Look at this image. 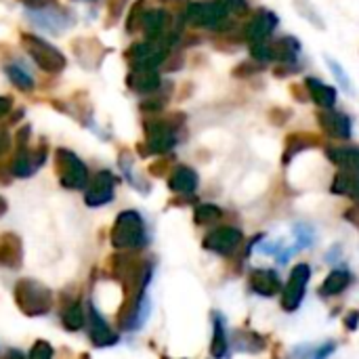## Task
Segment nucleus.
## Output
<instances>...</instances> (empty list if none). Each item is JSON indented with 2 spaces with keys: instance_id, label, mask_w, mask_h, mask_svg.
<instances>
[{
  "instance_id": "nucleus-1",
  "label": "nucleus",
  "mask_w": 359,
  "mask_h": 359,
  "mask_svg": "<svg viewBox=\"0 0 359 359\" xmlns=\"http://www.w3.org/2000/svg\"><path fill=\"white\" fill-rule=\"evenodd\" d=\"M111 244L118 250H137L147 244L145 221L137 210H124L118 215L111 229Z\"/></svg>"
},
{
  "instance_id": "nucleus-2",
  "label": "nucleus",
  "mask_w": 359,
  "mask_h": 359,
  "mask_svg": "<svg viewBox=\"0 0 359 359\" xmlns=\"http://www.w3.org/2000/svg\"><path fill=\"white\" fill-rule=\"evenodd\" d=\"M183 21L194 27H208V29H225L229 25V11L219 2H189L185 6Z\"/></svg>"
},
{
  "instance_id": "nucleus-3",
  "label": "nucleus",
  "mask_w": 359,
  "mask_h": 359,
  "mask_svg": "<svg viewBox=\"0 0 359 359\" xmlns=\"http://www.w3.org/2000/svg\"><path fill=\"white\" fill-rule=\"evenodd\" d=\"M15 303L25 316H44L53 305V294L40 282L21 280L15 286Z\"/></svg>"
},
{
  "instance_id": "nucleus-4",
  "label": "nucleus",
  "mask_w": 359,
  "mask_h": 359,
  "mask_svg": "<svg viewBox=\"0 0 359 359\" xmlns=\"http://www.w3.org/2000/svg\"><path fill=\"white\" fill-rule=\"evenodd\" d=\"M172 42H177V34L162 36V38H147L145 42H137L128 53L133 65L135 67H158L160 63H164Z\"/></svg>"
},
{
  "instance_id": "nucleus-5",
  "label": "nucleus",
  "mask_w": 359,
  "mask_h": 359,
  "mask_svg": "<svg viewBox=\"0 0 359 359\" xmlns=\"http://www.w3.org/2000/svg\"><path fill=\"white\" fill-rule=\"evenodd\" d=\"M23 46L27 50V55L36 61V65L44 72H50V74H57L61 69H65V57L61 50H57L53 44H48L46 40L38 38V36H32V34H23Z\"/></svg>"
},
{
  "instance_id": "nucleus-6",
  "label": "nucleus",
  "mask_w": 359,
  "mask_h": 359,
  "mask_svg": "<svg viewBox=\"0 0 359 359\" xmlns=\"http://www.w3.org/2000/svg\"><path fill=\"white\" fill-rule=\"evenodd\" d=\"M57 175L63 187L67 189H84L88 185V170L84 162L67 151V149H57Z\"/></svg>"
},
{
  "instance_id": "nucleus-7",
  "label": "nucleus",
  "mask_w": 359,
  "mask_h": 359,
  "mask_svg": "<svg viewBox=\"0 0 359 359\" xmlns=\"http://www.w3.org/2000/svg\"><path fill=\"white\" fill-rule=\"evenodd\" d=\"M311 278V267L307 263H299L292 267L290 278L286 282V286L282 288V309L286 313H292L301 307L303 299H305V290Z\"/></svg>"
},
{
  "instance_id": "nucleus-8",
  "label": "nucleus",
  "mask_w": 359,
  "mask_h": 359,
  "mask_svg": "<svg viewBox=\"0 0 359 359\" xmlns=\"http://www.w3.org/2000/svg\"><path fill=\"white\" fill-rule=\"evenodd\" d=\"M244 242V236L236 227H217L210 233H206L202 246L219 257H231Z\"/></svg>"
},
{
  "instance_id": "nucleus-9",
  "label": "nucleus",
  "mask_w": 359,
  "mask_h": 359,
  "mask_svg": "<svg viewBox=\"0 0 359 359\" xmlns=\"http://www.w3.org/2000/svg\"><path fill=\"white\" fill-rule=\"evenodd\" d=\"M145 135H147V147L151 154H166L177 145V133L175 126L164 122V120H154L145 124Z\"/></svg>"
},
{
  "instance_id": "nucleus-10",
  "label": "nucleus",
  "mask_w": 359,
  "mask_h": 359,
  "mask_svg": "<svg viewBox=\"0 0 359 359\" xmlns=\"http://www.w3.org/2000/svg\"><path fill=\"white\" fill-rule=\"evenodd\" d=\"M318 122L320 126L324 128V133L332 139H351V130H353V124H351V118L345 114V111H337L334 107L330 109H322L318 111Z\"/></svg>"
},
{
  "instance_id": "nucleus-11",
  "label": "nucleus",
  "mask_w": 359,
  "mask_h": 359,
  "mask_svg": "<svg viewBox=\"0 0 359 359\" xmlns=\"http://www.w3.org/2000/svg\"><path fill=\"white\" fill-rule=\"evenodd\" d=\"M114 189H116V177L109 170H101L88 185L84 200L88 206H103L114 200Z\"/></svg>"
},
{
  "instance_id": "nucleus-12",
  "label": "nucleus",
  "mask_w": 359,
  "mask_h": 359,
  "mask_svg": "<svg viewBox=\"0 0 359 359\" xmlns=\"http://www.w3.org/2000/svg\"><path fill=\"white\" fill-rule=\"evenodd\" d=\"M278 15L271 11H259L244 27V36L248 42H261L271 36V32L278 27Z\"/></svg>"
},
{
  "instance_id": "nucleus-13",
  "label": "nucleus",
  "mask_w": 359,
  "mask_h": 359,
  "mask_svg": "<svg viewBox=\"0 0 359 359\" xmlns=\"http://www.w3.org/2000/svg\"><path fill=\"white\" fill-rule=\"evenodd\" d=\"M248 288L259 297H276L282 292V280L273 269H255L248 278Z\"/></svg>"
},
{
  "instance_id": "nucleus-14",
  "label": "nucleus",
  "mask_w": 359,
  "mask_h": 359,
  "mask_svg": "<svg viewBox=\"0 0 359 359\" xmlns=\"http://www.w3.org/2000/svg\"><path fill=\"white\" fill-rule=\"evenodd\" d=\"M88 324H90V341L97 347H109L118 343V334L107 326V322L103 320V316L90 307L88 309Z\"/></svg>"
},
{
  "instance_id": "nucleus-15",
  "label": "nucleus",
  "mask_w": 359,
  "mask_h": 359,
  "mask_svg": "<svg viewBox=\"0 0 359 359\" xmlns=\"http://www.w3.org/2000/svg\"><path fill=\"white\" fill-rule=\"evenodd\" d=\"M126 84H128L135 93H154V90L160 88L162 78H160V74L156 72V67H135V69L128 74Z\"/></svg>"
},
{
  "instance_id": "nucleus-16",
  "label": "nucleus",
  "mask_w": 359,
  "mask_h": 359,
  "mask_svg": "<svg viewBox=\"0 0 359 359\" xmlns=\"http://www.w3.org/2000/svg\"><path fill=\"white\" fill-rule=\"evenodd\" d=\"M305 88H307V95L311 97V101L318 107L330 109V107L337 105L339 95H337V88L334 86H330V84H326V82H322L318 78H305Z\"/></svg>"
},
{
  "instance_id": "nucleus-17",
  "label": "nucleus",
  "mask_w": 359,
  "mask_h": 359,
  "mask_svg": "<svg viewBox=\"0 0 359 359\" xmlns=\"http://www.w3.org/2000/svg\"><path fill=\"white\" fill-rule=\"evenodd\" d=\"M198 172L189 166H177L172 172H170V179H168V187L170 191L175 194H183V196H191L196 189H198Z\"/></svg>"
},
{
  "instance_id": "nucleus-18",
  "label": "nucleus",
  "mask_w": 359,
  "mask_h": 359,
  "mask_svg": "<svg viewBox=\"0 0 359 359\" xmlns=\"http://www.w3.org/2000/svg\"><path fill=\"white\" fill-rule=\"evenodd\" d=\"M326 158L337 164L341 170H359V147L358 145H339L326 147Z\"/></svg>"
},
{
  "instance_id": "nucleus-19",
  "label": "nucleus",
  "mask_w": 359,
  "mask_h": 359,
  "mask_svg": "<svg viewBox=\"0 0 359 359\" xmlns=\"http://www.w3.org/2000/svg\"><path fill=\"white\" fill-rule=\"evenodd\" d=\"M351 280H353V276H351L349 269H343V267L332 269L330 276H328V278L322 282V286H320V297H324V299L339 297L341 292H345V290L349 288Z\"/></svg>"
},
{
  "instance_id": "nucleus-20",
  "label": "nucleus",
  "mask_w": 359,
  "mask_h": 359,
  "mask_svg": "<svg viewBox=\"0 0 359 359\" xmlns=\"http://www.w3.org/2000/svg\"><path fill=\"white\" fill-rule=\"evenodd\" d=\"M271 48V61H280V63H292L299 59V53H301V42L294 38V36H284V38H278L276 42L269 44Z\"/></svg>"
},
{
  "instance_id": "nucleus-21",
  "label": "nucleus",
  "mask_w": 359,
  "mask_h": 359,
  "mask_svg": "<svg viewBox=\"0 0 359 359\" xmlns=\"http://www.w3.org/2000/svg\"><path fill=\"white\" fill-rule=\"evenodd\" d=\"M330 191L334 196H347L359 200V170H341L334 175V181L330 185Z\"/></svg>"
},
{
  "instance_id": "nucleus-22",
  "label": "nucleus",
  "mask_w": 359,
  "mask_h": 359,
  "mask_svg": "<svg viewBox=\"0 0 359 359\" xmlns=\"http://www.w3.org/2000/svg\"><path fill=\"white\" fill-rule=\"evenodd\" d=\"M294 238H297V242H294L288 250H284V252H280V255H278L280 265H286V263H288V259H290L292 255H297V252H301V250L311 248V246H313V242H316V231H313L309 225L299 223V225H294Z\"/></svg>"
},
{
  "instance_id": "nucleus-23",
  "label": "nucleus",
  "mask_w": 359,
  "mask_h": 359,
  "mask_svg": "<svg viewBox=\"0 0 359 359\" xmlns=\"http://www.w3.org/2000/svg\"><path fill=\"white\" fill-rule=\"evenodd\" d=\"M29 17L36 21V25H40V27H44L48 32H61V29L67 27L65 13L59 11V8H53V6H48V8L44 6L42 11H32Z\"/></svg>"
},
{
  "instance_id": "nucleus-24",
  "label": "nucleus",
  "mask_w": 359,
  "mask_h": 359,
  "mask_svg": "<svg viewBox=\"0 0 359 359\" xmlns=\"http://www.w3.org/2000/svg\"><path fill=\"white\" fill-rule=\"evenodd\" d=\"M320 145V137L311 135V133H294L286 139V149H284V164H290V160H294L301 151L309 149V147H318Z\"/></svg>"
},
{
  "instance_id": "nucleus-25",
  "label": "nucleus",
  "mask_w": 359,
  "mask_h": 359,
  "mask_svg": "<svg viewBox=\"0 0 359 359\" xmlns=\"http://www.w3.org/2000/svg\"><path fill=\"white\" fill-rule=\"evenodd\" d=\"M166 25H168V15L164 8H151V11L143 13L141 27H143L147 38H162Z\"/></svg>"
},
{
  "instance_id": "nucleus-26",
  "label": "nucleus",
  "mask_w": 359,
  "mask_h": 359,
  "mask_svg": "<svg viewBox=\"0 0 359 359\" xmlns=\"http://www.w3.org/2000/svg\"><path fill=\"white\" fill-rule=\"evenodd\" d=\"M215 322V332H212V345H210V355L212 358H225L229 353V341H227V330H225V318L221 313H212Z\"/></svg>"
},
{
  "instance_id": "nucleus-27",
  "label": "nucleus",
  "mask_w": 359,
  "mask_h": 359,
  "mask_svg": "<svg viewBox=\"0 0 359 359\" xmlns=\"http://www.w3.org/2000/svg\"><path fill=\"white\" fill-rule=\"evenodd\" d=\"M21 259V244L13 233H6L0 238V265L17 267Z\"/></svg>"
},
{
  "instance_id": "nucleus-28",
  "label": "nucleus",
  "mask_w": 359,
  "mask_h": 359,
  "mask_svg": "<svg viewBox=\"0 0 359 359\" xmlns=\"http://www.w3.org/2000/svg\"><path fill=\"white\" fill-rule=\"evenodd\" d=\"M326 63H328V67H330V72H332L334 80L339 82V86H341L349 97H355V86H353V82H351V78H349L347 69H345L339 61H334L332 57H326Z\"/></svg>"
},
{
  "instance_id": "nucleus-29",
  "label": "nucleus",
  "mask_w": 359,
  "mask_h": 359,
  "mask_svg": "<svg viewBox=\"0 0 359 359\" xmlns=\"http://www.w3.org/2000/svg\"><path fill=\"white\" fill-rule=\"evenodd\" d=\"M292 353H294V355H299V358H313V359L328 358V355H332V353H334V343H332V341H328V343H320L318 347L305 345V347H297Z\"/></svg>"
},
{
  "instance_id": "nucleus-30",
  "label": "nucleus",
  "mask_w": 359,
  "mask_h": 359,
  "mask_svg": "<svg viewBox=\"0 0 359 359\" xmlns=\"http://www.w3.org/2000/svg\"><path fill=\"white\" fill-rule=\"evenodd\" d=\"M223 217V210L215 204H200L196 206V212H194V219L198 225H210L215 221H219Z\"/></svg>"
},
{
  "instance_id": "nucleus-31",
  "label": "nucleus",
  "mask_w": 359,
  "mask_h": 359,
  "mask_svg": "<svg viewBox=\"0 0 359 359\" xmlns=\"http://www.w3.org/2000/svg\"><path fill=\"white\" fill-rule=\"evenodd\" d=\"M6 74H8L11 82H13L17 88H21V90H34V78H32L23 67H19V65H8V67H6Z\"/></svg>"
},
{
  "instance_id": "nucleus-32",
  "label": "nucleus",
  "mask_w": 359,
  "mask_h": 359,
  "mask_svg": "<svg viewBox=\"0 0 359 359\" xmlns=\"http://www.w3.org/2000/svg\"><path fill=\"white\" fill-rule=\"evenodd\" d=\"M63 326L67 330H80L84 326V309L82 305H72L63 313Z\"/></svg>"
},
{
  "instance_id": "nucleus-33",
  "label": "nucleus",
  "mask_w": 359,
  "mask_h": 359,
  "mask_svg": "<svg viewBox=\"0 0 359 359\" xmlns=\"http://www.w3.org/2000/svg\"><path fill=\"white\" fill-rule=\"evenodd\" d=\"M250 57L259 63H267L271 61V48L265 40L261 42H250Z\"/></svg>"
},
{
  "instance_id": "nucleus-34",
  "label": "nucleus",
  "mask_w": 359,
  "mask_h": 359,
  "mask_svg": "<svg viewBox=\"0 0 359 359\" xmlns=\"http://www.w3.org/2000/svg\"><path fill=\"white\" fill-rule=\"evenodd\" d=\"M229 13H236V15H244L248 13V0H219Z\"/></svg>"
},
{
  "instance_id": "nucleus-35",
  "label": "nucleus",
  "mask_w": 359,
  "mask_h": 359,
  "mask_svg": "<svg viewBox=\"0 0 359 359\" xmlns=\"http://www.w3.org/2000/svg\"><path fill=\"white\" fill-rule=\"evenodd\" d=\"M50 355H53V347L48 343H44V341H38L36 347L29 351V358L34 359H48Z\"/></svg>"
},
{
  "instance_id": "nucleus-36",
  "label": "nucleus",
  "mask_w": 359,
  "mask_h": 359,
  "mask_svg": "<svg viewBox=\"0 0 359 359\" xmlns=\"http://www.w3.org/2000/svg\"><path fill=\"white\" fill-rule=\"evenodd\" d=\"M8 147H11V135L4 128H0V156H4Z\"/></svg>"
},
{
  "instance_id": "nucleus-37",
  "label": "nucleus",
  "mask_w": 359,
  "mask_h": 359,
  "mask_svg": "<svg viewBox=\"0 0 359 359\" xmlns=\"http://www.w3.org/2000/svg\"><path fill=\"white\" fill-rule=\"evenodd\" d=\"M345 324H347V328L353 332V330H358L359 326V311H353V313H349L347 318H345Z\"/></svg>"
},
{
  "instance_id": "nucleus-38",
  "label": "nucleus",
  "mask_w": 359,
  "mask_h": 359,
  "mask_svg": "<svg viewBox=\"0 0 359 359\" xmlns=\"http://www.w3.org/2000/svg\"><path fill=\"white\" fill-rule=\"evenodd\" d=\"M11 107H13L11 99L8 97H0V118H4L11 111Z\"/></svg>"
},
{
  "instance_id": "nucleus-39",
  "label": "nucleus",
  "mask_w": 359,
  "mask_h": 359,
  "mask_svg": "<svg viewBox=\"0 0 359 359\" xmlns=\"http://www.w3.org/2000/svg\"><path fill=\"white\" fill-rule=\"evenodd\" d=\"M4 208H6V204H4V200H2V198H0V215H2V212H4Z\"/></svg>"
}]
</instances>
